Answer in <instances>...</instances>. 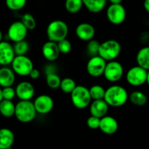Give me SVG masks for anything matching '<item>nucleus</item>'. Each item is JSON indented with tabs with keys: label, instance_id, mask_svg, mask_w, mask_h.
<instances>
[{
	"label": "nucleus",
	"instance_id": "obj_1",
	"mask_svg": "<svg viewBox=\"0 0 149 149\" xmlns=\"http://www.w3.org/2000/svg\"><path fill=\"white\" fill-rule=\"evenodd\" d=\"M129 95L127 90L119 85H113L106 90L104 95L105 101L109 106L120 107L127 101Z\"/></svg>",
	"mask_w": 149,
	"mask_h": 149
},
{
	"label": "nucleus",
	"instance_id": "obj_2",
	"mask_svg": "<svg viewBox=\"0 0 149 149\" xmlns=\"http://www.w3.org/2000/svg\"><path fill=\"white\" fill-rule=\"evenodd\" d=\"M36 115L33 103L31 100H20L15 105V115L16 119L21 123H29L35 119Z\"/></svg>",
	"mask_w": 149,
	"mask_h": 149
},
{
	"label": "nucleus",
	"instance_id": "obj_3",
	"mask_svg": "<svg viewBox=\"0 0 149 149\" xmlns=\"http://www.w3.org/2000/svg\"><path fill=\"white\" fill-rule=\"evenodd\" d=\"M68 33V26L61 20L50 22L47 28V36L49 41L58 42L65 39Z\"/></svg>",
	"mask_w": 149,
	"mask_h": 149
},
{
	"label": "nucleus",
	"instance_id": "obj_4",
	"mask_svg": "<svg viewBox=\"0 0 149 149\" xmlns=\"http://www.w3.org/2000/svg\"><path fill=\"white\" fill-rule=\"evenodd\" d=\"M121 45L114 39H109L100 43L98 55L106 61H113L121 53Z\"/></svg>",
	"mask_w": 149,
	"mask_h": 149
},
{
	"label": "nucleus",
	"instance_id": "obj_5",
	"mask_svg": "<svg viewBox=\"0 0 149 149\" xmlns=\"http://www.w3.org/2000/svg\"><path fill=\"white\" fill-rule=\"evenodd\" d=\"M71 100L72 104L78 109H84L91 103L89 89L82 85L76 86L71 93Z\"/></svg>",
	"mask_w": 149,
	"mask_h": 149
},
{
	"label": "nucleus",
	"instance_id": "obj_6",
	"mask_svg": "<svg viewBox=\"0 0 149 149\" xmlns=\"http://www.w3.org/2000/svg\"><path fill=\"white\" fill-rule=\"evenodd\" d=\"M11 65L15 74L20 77L29 76L31 71L33 68V62L26 55H15L12 61Z\"/></svg>",
	"mask_w": 149,
	"mask_h": 149
},
{
	"label": "nucleus",
	"instance_id": "obj_7",
	"mask_svg": "<svg viewBox=\"0 0 149 149\" xmlns=\"http://www.w3.org/2000/svg\"><path fill=\"white\" fill-rule=\"evenodd\" d=\"M124 74V68L122 64L118 61H109L106 63L103 75L107 81L110 82H116L122 78Z\"/></svg>",
	"mask_w": 149,
	"mask_h": 149
},
{
	"label": "nucleus",
	"instance_id": "obj_8",
	"mask_svg": "<svg viewBox=\"0 0 149 149\" xmlns=\"http://www.w3.org/2000/svg\"><path fill=\"white\" fill-rule=\"evenodd\" d=\"M147 70L140 65L132 67L128 70L126 75V79L128 84L133 87H139L146 82Z\"/></svg>",
	"mask_w": 149,
	"mask_h": 149
},
{
	"label": "nucleus",
	"instance_id": "obj_9",
	"mask_svg": "<svg viewBox=\"0 0 149 149\" xmlns=\"http://www.w3.org/2000/svg\"><path fill=\"white\" fill-rule=\"evenodd\" d=\"M127 13L122 4H111L106 10V17L113 25H120L126 19Z\"/></svg>",
	"mask_w": 149,
	"mask_h": 149
},
{
	"label": "nucleus",
	"instance_id": "obj_10",
	"mask_svg": "<svg viewBox=\"0 0 149 149\" xmlns=\"http://www.w3.org/2000/svg\"><path fill=\"white\" fill-rule=\"evenodd\" d=\"M106 61L99 55L93 56L87 63V71L93 77H99L104 72Z\"/></svg>",
	"mask_w": 149,
	"mask_h": 149
},
{
	"label": "nucleus",
	"instance_id": "obj_11",
	"mask_svg": "<svg viewBox=\"0 0 149 149\" xmlns=\"http://www.w3.org/2000/svg\"><path fill=\"white\" fill-rule=\"evenodd\" d=\"M28 29L21 21L13 22L8 28L7 36L13 42L24 40L28 34Z\"/></svg>",
	"mask_w": 149,
	"mask_h": 149
},
{
	"label": "nucleus",
	"instance_id": "obj_12",
	"mask_svg": "<svg viewBox=\"0 0 149 149\" xmlns=\"http://www.w3.org/2000/svg\"><path fill=\"white\" fill-rule=\"evenodd\" d=\"M36 113L47 114L52 110L54 101L52 97L47 95H41L36 97L33 102Z\"/></svg>",
	"mask_w": 149,
	"mask_h": 149
},
{
	"label": "nucleus",
	"instance_id": "obj_13",
	"mask_svg": "<svg viewBox=\"0 0 149 149\" xmlns=\"http://www.w3.org/2000/svg\"><path fill=\"white\" fill-rule=\"evenodd\" d=\"M16 96L21 100H31L35 94L33 84L27 81H23L17 84L15 88Z\"/></svg>",
	"mask_w": 149,
	"mask_h": 149
},
{
	"label": "nucleus",
	"instance_id": "obj_14",
	"mask_svg": "<svg viewBox=\"0 0 149 149\" xmlns=\"http://www.w3.org/2000/svg\"><path fill=\"white\" fill-rule=\"evenodd\" d=\"M15 54L13 45L7 42H0V65L6 66L11 64Z\"/></svg>",
	"mask_w": 149,
	"mask_h": 149
},
{
	"label": "nucleus",
	"instance_id": "obj_15",
	"mask_svg": "<svg viewBox=\"0 0 149 149\" xmlns=\"http://www.w3.org/2000/svg\"><path fill=\"white\" fill-rule=\"evenodd\" d=\"M119 128V125L115 118L111 116H104L100 118L99 129L106 135H113Z\"/></svg>",
	"mask_w": 149,
	"mask_h": 149
},
{
	"label": "nucleus",
	"instance_id": "obj_16",
	"mask_svg": "<svg viewBox=\"0 0 149 149\" xmlns=\"http://www.w3.org/2000/svg\"><path fill=\"white\" fill-rule=\"evenodd\" d=\"M76 35L80 40L88 42L94 38L95 29L94 26L88 23H81L76 28Z\"/></svg>",
	"mask_w": 149,
	"mask_h": 149
},
{
	"label": "nucleus",
	"instance_id": "obj_17",
	"mask_svg": "<svg viewBox=\"0 0 149 149\" xmlns=\"http://www.w3.org/2000/svg\"><path fill=\"white\" fill-rule=\"evenodd\" d=\"M43 57L48 61H55L59 58L61 54L57 42L47 41L43 45L42 48Z\"/></svg>",
	"mask_w": 149,
	"mask_h": 149
},
{
	"label": "nucleus",
	"instance_id": "obj_18",
	"mask_svg": "<svg viewBox=\"0 0 149 149\" xmlns=\"http://www.w3.org/2000/svg\"><path fill=\"white\" fill-rule=\"evenodd\" d=\"M109 106L107 104L104 99L93 100L90 104V113L92 116L102 118L106 116L109 111Z\"/></svg>",
	"mask_w": 149,
	"mask_h": 149
},
{
	"label": "nucleus",
	"instance_id": "obj_19",
	"mask_svg": "<svg viewBox=\"0 0 149 149\" xmlns=\"http://www.w3.org/2000/svg\"><path fill=\"white\" fill-rule=\"evenodd\" d=\"M15 81V74L12 68L3 67L0 68V87L12 86Z\"/></svg>",
	"mask_w": 149,
	"mask_h": 149
},
{
	"label": "nucleus",
	"instance_id": "obj_20",
	"mask_svg": "<svg viewBox=\"0 0 149 149\" xmlns=\"http://www.w3.org/2000/svg\"><path fill=\"white\" fill-rule=\"evenodd\" d=\"M15 135L13 131L8 128L0 129V149H9L13 146Z\"/></svg>",
	"mask_w": 149,
	"mask_h": 149
},
{
	"label": "nucleus",
	"instance_id": "obj_21",
	"mask_svg": "<svg viewBox=\"0 0 149 149\" xmlns=\"http://www.w3.org/2000/svg\"><path fill=\"white\" fill-rule=\"evenodd\" d=\"M83 5L88 11L93 13H98L105 8L107 0H82Z\"/></svg>",
	"mask_w": 149,
	"mask_h": 149
},
{
	"label": "nucleus",
	"instance_id": "obj_22",
	"mask_svg": "<svg viewBox=\"0 0 149 149\" xmlns=\"http://www.w3.org/2000/svg\"><path fill=\"white\" fill-rule=\"evenodd\" d=\"M15 105L12 100L2 99L0 102V114L6 118L12 117L15 115Z\"/></svg>",
	"mask_w": 149,
	"mask_h": 149
},
{
	"label": "nucleus",
	"instance_id": "obj_23",
	"mask_svg": "<svg viewBox=\"0 0 149 149\" xmlns=\"http://www.w3.org/2000/svg\"><path fill=\"white\" fill-rule=\"evenodd\" d=\"M137 63L146 70H149V47H143L138 51L136 56Z\"/></svg>",
	"mask_w": 149,
	"mask_h": 149
},
{
	"label": "nucleus",
	"instance_id": "obj_24",
	"mask_svg": "<svg viewBox=\"0 0 149 149\" xmlns=\"http://www.w3.org/2000/svg\"><path fill=\"white\" fill-rule=\"evenodd\" d=\"M129 98L132 104L138 106H144L148 101L147 96L141 91H135L132 93L130 95Z\"/></svg>",
	"mask_w": 149,
	"mask_h": 149
},
{
	"label": "nucleus",
	"instance_id": "obj_25",
	"mask_svg": "<svg viewBox=\"0 0 149 149\" xmlns=\"http://www.w3.org/2000/svg\"><path fill=\"white\" fill-rule=\"evenodd\" d=\"M83 6L82 0H65V10L71 14L79 13Z\"/></svg>",
	"mask_w": 149,
	"mask_h": 149
},
{
	"label": "nucleus",
	"instance_id": "obj_26",
	"mask_svg": "<svg viewBox=\"0 0 149 149\" xmlns=\"http://www.w3.org/2000/svg\"><path fill=\"white\" fill-rule=\"evenodd\" d=\"M76 86H77V84L73 79L66 77V78L61 79L60 88L63 93H67V94H71V92L76 87Z\"/></svg>",
	"mask_w": 149,
	"mask_h": 149
},
{
	"label": "nucleus",
	"instance_id": "obj_27",
	"mask_svg": "<svg viewBox=\"0 0 149 149\" xmlns=\"http://www.w3.org/2000/svg\"><path fill=\"white\" fill-rule=\"evenodd\" d=\"M61 81V79L60 78L58 74H55V73L51 72L47 74V75L46 82L49 88L53 89V90L60 88Z\"/></svg>",
	"mask_w": 149,
	"mask_h": 149
},
{
	"label": "nucleus",
	"instance_id": "obj_28",
	"mask_svg": "<svg viewBox=\"0 0 149 149\" xmlns=\"http://www.w3.org/2000/svg\"><path fill=\"white\" fill-rule=\"evenodd\" d=\"M89 91L92 100H100L104 97L106 90L99 84H95L89 89Z\"/></svg>",
	"mask_w": 149,
	"mask_h": 149
},
{
	"label": "nucleus",
	"instance_id": "obj_29",
	"mask_svg": "<svg viewBox=\"0 0 149 149\" xmlns=\"http://www.w3.org/2000/svg\"><path fill=\"white\" fill-rule=\"evenodd\" d=\"M13 47L15 55H26L29 49V43L26 41H25V39L15 42V45Z\"/></svg>",
	"mask_w": 149,
	"mask_h": 149
},
{
	"label": "nucleus",
	"instance_id": "obj_30",
	"mask_svg": "<svg viewBox=\"0 0 149 149\" xmlns=\"http://www.w3.org/2000/svg\"><path fill=\"white\" fill-rule=\"evenodd\" d=\"M20 21L26 26L28 30H33L36 26V21L33 15L31 13H25L21 17Z\"/></svg>",
	"mask_w": 149,
	"mask_h": 149
},
{
	"label": "nucleus",
	"instance_id": "obj_31",
	"mask_svg": "<svg viewBox=\"0 0 149 149\" xmlns=\"http://www.w3.org/2000/svg\"><path fill=\"white\" fill-rule=\"evenodd\" d=\"M27 0H5L7 8L13 11H17L25 7Z\"/></svg>",
	"mask_w": 149,
	"mask_h": 149
},
{
	"label": "nucleus",
	"instance_id": "obj_32",
	"mask_svg": "<svg viewBox=\"0 0 149 149\" xmlns=\"http://www.w3.org/2000/svg\"><path fill=\"white\" fill-rule=\"evenodd\" d=\"M100 45V42L93 39L88 41V43L87 45V52L90 57L98 55Z\"/></svg>",
	"mask_w": 149,
	"mask_h": 149
},
{
	"label": "nucleus",
	"instance_id": "obj_33",
	"mask_svg": "<svg viewBox=\"0 0 149 149\" xmlns=\"http://www.w3.org/2000/svg\"><path fill=\"white\" fill-rule=\"evenodd\" d=\"M57 44L61 54H68L71 52L72 45L70 41H68L66 38L58 42Z\"/></svg>",
	"mask_w": 149,
	"mask_h": 149
},
{
	"label": "nucleus",
	"instance_id": "obj_34",
	"mask_svg": "<svg viewBox=\"0 0 149 149\" xmlns=\"http://www.w3.org/2000/svg\"><path fill=\"white\" fill-rule=\"evenodd\" d=\"M1 93H2L3 99L5 100H13L16 96L15 89L13 88L12 86L3 87V89H1Z\"/></svg>",
	"mask_w": 149,
	"mask_h": 149
},
{
	"label": "nucleus",
	"instance_id": "obj_35",
	"mask_svg": "<svg viewBox=\"0 0 149 149\" xmlns=\"http://www.w3.org/2000/svg\"><path fill=\"white\" fill-rule=\"evenodd\" d=\"M100 119L98 117H96L95 116H90L87 120V125L89 128L92 130L99 129V125H100Z\"/></svg>",
	"mask_w": 149,
	"mask_h": 149
},
{
	"label": "nucleus",
	"instance_id": "obj_36",
	"mask_svg": "<svg viewBox=\"0 0 149 149\" xmlns=\"http://www.w3.org/2000/svg\"><path fill=\"white\" fill-rule=\"evenodd\" d=\"M29 76L31 78L33 79H37L40 77V72H39V71L38 69L33 68V69L31 71Z\"/></svg>",
	"mask_w": 149,
	"mask_h": 149
},
{
	"label": "nucleus",
	"instance_id": "obj_37",
	"mask_svg": "<svg viewBox=\"0 0 149 149\" xmlns=\"http://www.w3.org/2000/svg\"><path fill=\"white\" fill-rule=\"evenodd\" d=\"M143 7L145 10L149 13V0H145L143 2Z\"/></svg>",
	"mask_w": 149,
	"mask_h": 149
},
{
	"label": "nucleus",
	"instance_id": "obj_38",
	"mask_svg": "<svg viewBox=\"0 0 149 149\" xmlns=\"http://www.w3.org/2000/svg\"><path fill=\"white\" fill-rule=\"evenodd\" d=\"M123 0H109L111 4H122Z\"/></svg>",
	"mask_w": 149,
	"mask_h": 149
},
{
	"label": "nucleus",
	"instance_id": "obj_39",
	"mask_svg": "<svg viewBox=\"0 0 149 149\" xmlns=\"http://www.w3.org/2000/svg\"><path fill=\"white\" fill-rule=\"evenodd\" d=\"M146 83H147V84H148V86H149V70H148V71H147V77H146Z\"/></svg>",
	"mask_w": 149,
	"mask_h": 149
},
{
	"label": "nucleus",
	"instance_id": "obj_40",
	"mask_svg": "<svg viewBox=\"0 0 149 149\" xmlns=\"http://www.w3.org/2000/svg\"><path fill=\"white\" fill-rule=\"evenodd\" d=\"M3 97H2V93H1V89L0 88V102L2 100Z\"/></svg>",
	"mask_w": 149,
	"mask_h": 149
},
{
	"label": "nucleus",
	"instance_id": "obj_41",
	"mask_svg": "<svg viewBox=\"0 0 149 149\" xmlns=\"http://www.w3.org/2000/svg\"><path fill=\"white\" fill-rule=\"evenodd\" d=\"M2 38H3V34H2V32L1 31V30H0V42L2 41Z\"/></svg>",
	"mask_w": 149,
	"mask_h": 149
}]
</instances>
